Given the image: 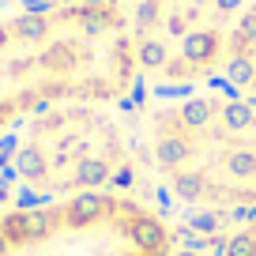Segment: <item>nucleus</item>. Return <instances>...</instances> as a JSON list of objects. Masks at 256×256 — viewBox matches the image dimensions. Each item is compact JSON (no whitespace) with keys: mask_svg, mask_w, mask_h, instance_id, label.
Listing matches in <instances>:
<instances>
[{"mask_svg":"<svg viewBox=\"0 0 256 256\" xmlns=\"http://www.w3.org/2000/svg\"><path fill=\"white\" fill-rule=\"evenodd\" d=\"M34 64H38L42 72H53V76H68L80 64V49L72 46V42H64V38H53V30L42 38V49L38 56H30Z\"/></svg>","mask_w":256,"mask_h":256,"instance_id":"obj_1","label":"nucleus"},{"mask_svg":"<svg viewBox=\"0 0 256 256\" xmlns=\"http://www.w3.org/2000/svg\"><path fill=\"white\" fill-rule=\"evenodd\" d=\"M102 215H106V200L98 196L94 188H87V192H80V196H72V204H68V211H64L68 226H90V222H98Z\"/></svg>","mask_w":256,"mask_h":256,"instance_id":"obj_2","label":"nucleus"},{"mask_svg":"<svg viewBox=\"0 0 256 256\" xmlns=\"http://www.w3.org/2000/svg\"><path fill=\"white\" fill-rule=\"evenodd\" d=\"M128 238H132V245L140 248V252H154V248L166 245V230H162L158 218H147V215H132V222H128Z\"/></svg>","mask_w":256,"mask_h":256,"instance_id":"obj_3","label":"nucleus"},{"mask_svg":"<svg viewBox=\"0 0 256 256\" xmlns=\"http://www.w3.org/2000/svg\"><path fill=\"white\" fill-rule=\"evenodd\" d=\"M110 181V162L106 158H80L72 170V184H80L83 192L87 188H98V184Z\"/></svg>","mask_w":256,"mask_h":256,"instance_id":"obj_4","label":"nucleus"},{"mask_svg":"<svg viewBox=\"0 0 256 256\" xmlns=\"http://www.w3.org/2000/svg\"><path fill=\"white\" fill-rule=\"evenodd\" d=\"M222 80H226V83H234V87H248V83L256 80V64H252V56H245V53H234L230 60H226V72H222Z\"/></svg>","mask_w":256,"mask_h":256,"instance_id":"obj_5","label":"nucleus"},{"mask_svg":"<svg viewBox=\"0 0 256 256\" xmlns=\"http://www.w3.org/2000/svg\"><path fill=\"white\" fill-rule=\"evenodd\" d=\"M16 170L26 181H42L46 177V154H42V147H23L16 154Z\"/></svg>","mask_w":256,"mask_h":256,"instance_id":"obj_6","label":"nucleus"},{"mask_svg":"<svg viewBox=\"0 0 256 256\" xmlns=\"http://www.w3.org/2000/svg\"><path fill=\"white\" fill-rule=\"evenodd\" d=\"M222 120H226V128H230V132H245V128L256 120V110H252L248 102H241V98H234V102L222 106Z\"/></svg>","mask_w":256,"mask_h":256,"instance_id":"obj_7","label":"nucleus"},{"mask_svg":"<svg viewBox=\"0 0 256 256\" xmlns=\"http://www.w3.org/2000/svg\"><path fill=\"white\" fill-rule=\"evenodd\" d=\"M154 154H158L162 166H181V162L188 158V144H184L181 136H162L158 147H154Z\"/></svg>","mask_w":256,"mask_h":256,"instance_id":"obj_8","label":"nucleus"},{"mask_svg":"<svg viewBox=\"0 0 256 256\" xmlns=\"http://www.w3.org/2000/svg\"><path fill=\"white\" fill-rule=\"evenodd\" d=\"M211 102H204V98H188V102H181V120L188 128H204L211 120Z\"/></svg>","mask_w":256,"mask_h":256,"instance_id":"obj_9","label":"nucleus"},{"mask_svg":"<svg viewBox=\"0 0 256 256\" xmlns=\"http://www.w3.org/2000/svg\"><path fill=\"white\" fill-rule=\"evenodd\" d=\"M174 192H177V200H196L204 192V174L200 170H181L174 181Z\"/></svg>","mask_w":256,"mask_h":256,"instance_id":"obj_10","label":"nucleus"},{"mask_svg":"<svg viewBox=\"0 0 256 256\" xmlns=\"http://www.w3.org/2000/svg\"><path fill=\"white\" fill-rule=\"evenodd\" d=\"M226 170L234 177H241V181H248V177H256V154L252 151H234L226 158Z\"/></svg>","mask_w":256,"mask_h":256,"instance_id":"obj_11","label":"nucleus"},{"mask_svg":"<svg viewBox=\"0 0 256 256\" xmlns=\"http://www.w3.org/2000/svg\"><path fill=\"white\" fill-rule=\"evenodd\" d=\"M0 234L12 241V245H19V241H26V215H8L4 222H0Z\"/></svg>","mask_w":256,"mask_h":256,"instance_id":"obj_12","label":"nucleus"},{"mask_svg":"<svg viewBox=\"0 0 256 256\" xmlns=\"http://www.w3.org/2000/svg\"><path fill=\"white\" fill-rule=\"evenodd\" d=\"M226 256H256V238L252 234H234L230 245H226Z\"/></svg>","mask_w":256,"mask_h":256,"instance_id":"obj_13","label":"nucleus"},{"mask_svg":"<svg viewBox=\"0 0 256 256\" xmlns=\"http://www.w3.org/2000/svg\"><path fill=\"white\" fill-rule=\"evenodd\" d=\"M188 222H192V230L204 234V238H211V234L218 230V215H188Z\"/></svg>","mask_w":256,"mask_h":256,"instance_id":"obj_14","label":"nucleus"},{"mask_svg":"<svg viewBox=\"0 0 256 256\" xmlns=\"http://www.w3.org/2000/svg\"><path fill=\"white\" fill-rule=\"evenodd\" d=\"M49 234V215H26V241Z\"/></svg>","mask_w":256,"mask_h":256,"instance_id":"obj_15","label":"nucleus"},{"mask_svg":"<svg viewBox=\"0 0 256 256\" xmlns=\"http://www.w3.org/2000/svg\"><path fill=\"white\" fill-rule=\"evenodd\" d=\"M42 204H46V196H42V192H34V188H23V192H19V208H23V211H34V208H42Z\"/></svg>","mask_w":256,"mask_h":256,"instance_id":"obj_16","label":"nucleus"},{"mask_svg":"<svg viewBox=\"0 0 256 256\" xmlns=\"http://www.w3.org/2000/svg\"><path fill=\"white\" fill-rule=\"evenodd\" d=\"M208 245H211V238H204V234H184V248H188V252L200 256Z\"/></svg>","mask_w":256,"mask_h":256,"instance_id":"obj_17","label":"nucleus"},{"mask_svg":"<svg viewBox=\"0 0 256 256\" xmlns=\"http://www.w3.org/2000/svg\"><path fill=\"white\" fill-rule=\"evenodd\" d=\"M113 184H117V188H128V184H132V166H120V174H113Z\"/></svg>","mask_w":256,"mask_h":256,"instance_id":"obj_18","label":"nucleus"},{"mask_svg":"<svg viewBox=\"0 0 256 256\" xmlns=\"http://www.w3.org/2000/svg\"><path fill=\"white\" fill-rule=\"evenodd\" d=\"M215 4H218V12H222V16H230V12H238L245 0H215Z\"/></svg>","mask_w":256,"mask_h":256,"instance_id":"obj_19","label":"nucleus"},{"mask_svg":"<svg viewBox=\"0 0 256 256\" xmlns=\"http://www.w3.org/2000/svg\"><path fill=\"white\" fill-rule=\"evenodd\" d=\"M158 208L170 211V192H162V188H158Z\"/></svg>","mask_w":256,"mask_h":256,"instance_id":"obj_20","label":"nucleus"},{"mask_svg":"<svg viewBox=\"0 0 256 256\" xmlns=\"http://www.w3.org/2000/svg\"><path fill=\"white\" fill-rule=\"evenodd\" d=\"M248 106H252V110H256V80L248 83Z\"/></svg>","mask_w":256,"mask_h":256,"instance_id":"obj_21","label":"nucleus"},{"mask_svg":"<svg viewBox=\"0 0 256 256\" xmlns=\"http://www.w3.org/2000/svg\"><path fill=\"white\" fill-rule=\"evenodd\" d=\"M8 245H12V241L4 238V234H0V256H8Z\"/></svg>","mask_w":256,"mask_h":256,"instance_id":"obj_22","label":"nucleus"},{"mask_svg":"<svg viewBox=\"0 0 256 256\" xmlns=\"http://www.w3.org/2000/svg\"><path fill=\"white\" fill-rule=\"evenodd\" d=\"M181 256H196V252H188V248H184V252H181Z\"/></svg>","mask_w":256,"mask_h":256,"instance_id":"obj_23","label":"nucleus"}]
</instances>
